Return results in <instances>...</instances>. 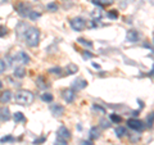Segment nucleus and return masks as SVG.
Instances as JSON below:
<instances>
[{
    "label": "nucleus",
    "mask_w": 154,
    "mask_h": 145,
    "mask_svg": "<svg viewBox=\"0 0 154 145\" xmlns=\"http://www.w3.org/2000/svg\"><path fill=\"white\" fill-rule=\"evenodd\" d=\"M99 136H100V130L98 127H91L89 132V137L91 140H96V139H99Z\"/></svg>",
    "instance_id": "14"
},
{
    "label": "nucleus",
    "mask_w": 154,
    "mask_h": 145,
    "mask_svg": "<svg viewBox=\"0 0 154 145\" xmlns=\"http://www.w3.org/2000/svg\"><path fill=\"white\" fill-rule=\"evenodd\" d=\"M55 145H67V141L63 139H59V137H57L55 139Z\"/></svg>",
    "instance_id": "34"
},
{
    "label": "nucleus",
    "mask_w": 154,
    "mask_h": 145,
    "mask_svg": "<svg viewBox=\"0 0 154 145\" xmlns=\"http://www.w3.org/2000/svg\"><path fill=\"white\" fill-rule=\"evenodd\" d=\"M71 27L73 28L75 31H82L86 28V21L81 17H76V18H72L71 19Z\"/></svg>",
    "instance_id": "3"
},
{
    "label": "nucleus",
    "mask_w": 154,
    "mask_h": 145,
    "mask_svg": "<svg viewBox=\"0 0 154 145\" xmlns=\"http://www.w3.org/2000/svg\"><path fill=\"white\" fill-rule=\"evenodd\" d=\"M50 110L55 117H60V116H63V113H64V108L62 107L60 104H53L50 107Z\"/></svg>",
    "instance_id": "10"
},
{
    "label": "nucleus",
    "mask_w": 154,
    "mask_h": 145,
    "mask_svg": "<svg viewBox=\"0 0 154 145\" xmlns=\"http://www.w3.org/2000/svg\"><path fill=\"white\" fill-rule=\"evenodd\" d=\"M108 17L112 18V19H116V18H118V13L116 12V11H110V12L108 13Z\"/></svg>",
    "instance_id": "32"
},
{
    "label": "nucleus",
    "mask_w": 154,
    "mask_h": 145,
    "mask_svg": "<svg viewBox=\"0 0 154 145\" xmlns=\"http://www.w3.org/2000/svg\"><path fill=\"white\" fill-rule=\"evenodd\" d=\"M13 136H4V137H2V139H0V143H8V141H13Z\"/></svg>",
    "instance_id": "31"
},
{
    "label": "nucleus",
    "mask_w": 154,
    "mask_h": 145,
    "mask_svg": "<svg viewBox=\"0 0 154 145\" xmlns=\"http://www.w3.org/2000/svg\"><path fill=\"white\" fill-rule=\"evenodd\" d=\"M93 66H94V68H98V69L100 68V66H99V64H96V63H94Z\"/></svg>",
    "instance_id": "40"
},
{
    "label": "nucleus",
    "mask_w": 154,
    "mask_h": 145,
    "mask_svg": "<svg viewBox=\"0 0 154 145\" xmlns=\"http://www.w3.org/2000/svg\"><path fill=\"white\" fill-rule=\"evenodd\" d=\"M48 72L51 73V75H59L60 72H62V68H60V67H54V68H50Z\"/></svg>",
    "instance_id": "26"
},
{
    "label": "nucleus",
    "mask_w": 154,
    "mask_h": 145,
    "mask_svg": "<svg viewBox=\"0 0 154 145\" xmlns=\"http://www.w3.org/2000/svg\"><path fill=\"white\" fill-rule=\"evenodd\" d=\"M100 4H112L114 0H99Z\"/></svg>",
    "instance_id": "39"
},
{
    "label": "nucleus",
    "mask_w": 154,
    "mask_h": 145,
    "mask_svg": "<svg viewBox=\"0 0 154 145\" xmlns=\"http://www.w3.org/2000/svg\"><path fill=\"white\" fill-rule=\"evenodd\" d=\"M7 27L5 26H0V37H3V36H5L7 35Z\"/></svg>",
    "instance_id": "33"
},
{
    "label": "nucleus",
    "mask_w": 154,
    "mask_h": 145,
    "mask_svg": "<svg viewBox=\"0 0 154 145\" xmlns=\"http://www.w3.org/2000/svg\"><path fill=\"white\" fill-rule=\"evenodd\" d=\"M116 135H117V137H122V136H125V135H127V130H126V127L118 126L117 128H116Z\"/></svg>",
    "instance_id": "17"
},
{
    "label": "nucleus",
    "mask_w": 154,
    "mask_h": 145,
    "mask_svg": "<svg viewBox=\"0 0 154 145\" xmlns=\"http://www.w3.org/2000/svg\"><path fill=\"white\" fill-rule=\"evenodd\" d=\"M23 28H25V30H27V26H26V23H21V25H18V27H17V33H18V35L19 36H21L22 35V33H26V31H23Z\"/></svg>",
    "instance_id": "22"
},
{
    "label": "nucleus",
    "mask_w": 154,
    "mask_h": 145,
    "mask_svg": "<svg viewBox=\"0 0 154 145\" xmlns=\"http://www.w3.org/2000/svg\"><path fill=\"white\" fill-rule=\"evenodd\" d=\"M44 141H45V137H40V139L35 140V141H33V144H35V145H37V144H42Z\"/></svg>",
    "instance_id": "37"
},
{
    "label": "nucleus",
    "mask_w": 154,
    "mask_h": 145,
    "mask_svg": "<svg viewBox=\"0 0 154 145\" xmlns=\"http://www.w3.org/2000/svg\"><path fill=\"white\" fill-rule=\"evenodd\" d=\"M93 112L99 113V114H105V109L103 107H100V105H98V104H94L93 105Z\"/></svg>",
    "instance_id": "20"
},
{
    "label": "nucleus",
    "mask_w": 154,
    "mask_h": 145,
    "mask_svg": "<svg viewBox=\"0 0 154 145\" xmlns=\"http://www.w3.org/2000/svg\"><path fill=\"white\" fill-rule=\"evenodd\" d=\"M36 84H37V86H38L40 89H45V88H46V84L44 82V79H42V77H37Z\"/></svg>",
    "instance_id": "25"
},
{
    "label": "nucleus",
    "mask_w": 154,
    "mask_h": 145,
    "mask_svg": "<svg viewBox=\"0 0 154 145\" xmlns=\"http://www.w3.org/2000/svg\"><path fill=\"white\" fill-rule=\"evenodd\" d=\"M14 76L18 77V79H23V77L26 76V69H25V67H17V68L14 69Z\"/></svg>",
    "instance_id": "15"
},
{
    "label": "nucleus",
    "mask_w": 154,
    "mask_h": 145,
    "mask_svg": "<svg viewBox=\"0 0 154 145\" xmlns=\"http://www.w3.org/2000/svg\"><path fill=\"white\" fill-rule=\"evenodd\" d=\"M75 98H76V94L72 89H67L63 91V99L67 101V103H72V101L75 100Z\"/></svg>",
    "instance_id": "11"
},
{
    "label": "nucleus",
    "mask_w": 154,
    "mask_h": 145,
    "mask_svg": "<svg viewBox=\"0 0 154 145\" xmlns=\"http://www.w3.org/2000/svg\"><path fill=\"white\" fill-rule=\"evenodd\" d=\"M41 99L44 101H46V103H51L53 101V95L50 93H45V94L41 95Z\"/></svg>",
    "instance_id": "23"
},
{
    "label": "nucleus",
    "mask_w": 154,
    "mask_h": 145,
    "mask_svg": "<svg viewBox=\"0 0 154 145\" xmlns=\"http://www.w3.org/2000/svg\"><path fill=\"white\" fill-rule=\"evenodd\" d=\"M25 39L28 46L36 48L38 45V41H40V31L36 27H28L25 33Z\"/></svg>",
    "instance_id": "2"
},
{
    "label": "nucleus",
    "mask_w": 154,
    "mask_h": 145,
    "mask_svg": "<svg viewBox=\"0 0 154 145\" xmlns=\"http://www.w3.org/2000/svg\"><path fill=\"white\" fill-rule=\"evenodd\" d=\"M77 42H80L81 45H84V46H86V48H89V49H91V48H93V42L89 41V40H86V39H84V37H80L79 40H77Z\"/></svg>",
    "instance_id": "18"
},
{
    "label": "nucleus",
    "mask_w": 154,
    "mask_h": 145,
    "mask_svg": "<svg viewBox=\"0 0 154 145\" xmlns=\"http://www.w3.org/2000/svg\"><path fill=\"white\" fill-rule=\"evenodd\" d=\"M57 137L63 139V140H66V141H68V140L71 139V131L66 126H60L59 128H58V131H57Z\"/></svg>",
    "instance_id": "7"
},
{
    "label": "nucleus",
    "mask_w": 154,
    "mask_h": 145,
    "mask_svg": "<svg viewBox=\"0 0 154 145\" xmlns=\"http://www.w3.org/2000/svg\"><path fill=\"white\" fill-rule=\"evenodd\" d=\"M28 17H30L32 21H36V19H38L40 18V13H37V12H33V11H31V13L28 14Z\"/></svg>",
    "instance_id": "27"
},
{
    "label": "nucleus",
    "mask_w": 154,
    "mask_h": 145,
    "mask_svg": "<svg viewBox=\"0 0 154 145\" xmlns=\"http://www.w3.org/2000/svg\"><path fill=\"white\" fill-rule=\"evenodd\" d=\"M13 119H14V122H23L26 118H25V116H23L21 112H16L13 114Z\"/></svg>",
    "instance_id": "19"
},
{
    "label": "nucleus",
    "mask_w": 154,
    "mask_h": 145,
    "mask_svg": "<svg viewBox=\"0 0 154 145\" xmlns=\"http://www.w3.org/2000/svg\"><path fill=\"white\" fill-rule=\"evenodd\" d=\"M46 8L49 9L50 12H57V11H58V5H57L55 3H49V4L46 5Z\"/></svg>",
    "instance_id": "28"
},
{
    "label": "nucleus",
    "mask_w": 154,
    "mask_h": 145,
    "mask_svg": "<svg viewBox=\"0 0 154 145\" xmlns=\"http://www.w3.org/2000/svg\"><path fill=\"white\" fill-rule=\"evenodd\" d=\"M77 71H79V67H77L76 64H73V63H69L66 68L67 75H75V73H77Z\"/></svg>",
    "instance_id": "16"
},
{
    "label": "nucleus",
    "mask_w": 154,
    "mask_h": 145,
    "mask_svg": "<svg viewBox=\"0 0 154 145\" xmlns=\"http://www.w3.org/2000/svg\"><path fill=\"white\" fill-rule=\"evenodd\" d=\"M30 60H31L30 57L25 51H18L13 58L14 63H19V64H27V63H30Z\"/></svg>",
    "instance_id": "4"
},
{
    "label": "nucleus",
    "mask_w": 154,
    "mask_h": 145,
    "mask_svg": "<svg viewBox=\"0 0 154 145\" xmlns=\"http://www.w3.org/2000/svg\"><path fill=\"white\" fill-rule=\"evenodd\" d=\"M81 145H94V143L91 140H84V141H81Z\"/></svg>",
    "instance_id": "38"
},
{
    "label": "nucleus",
    "mask_w": 154,
    "mask_h": 145,
    "mask_svg": "<svg viewBox=\"0 0 154 145\" xmlns=\"http://www.w3.org/2000/svg\"><path fill=\"white\" fill-rule=\"evenodd\" d=\"M139 39H140V35H139L137 31L135 30H128L126 33V40L128 42H137Z\"/></svg>",
    "instance_id": "9"
},
{
    "label": "nucleus",
    "mask_w": 154,
    "mask_h": 145,
    "mask_svg": "<svg viewBox=\"0 0 154 145\" xmlns=\"http://www.w3.org/2000/svg\"><path fill=\"white\" fill-rule=\"evenodd\" d=\"M100 126H102L103 128H108V127L110 126V122H109L108 119L103 118V119H100Z\"/></svg>",
    "instance_id": "30"
},
{
    "label": "nucleus",
    "mask_w": 154,
    "mask_h": 145,
    "mask_svg": "<svg viewBox=\"0 0 154 145\" xmlns=\"http://www.w3.org/2000/svg\"><path fill=\"white\" fill-rule=\"evenodd\" d=\"M86 86H88V81L84 79H77L72 82V90L73 91H80V90L85 89Z\"/></svg>",
    "instance_id": "8"
},
{
    "label": "nucleus",
    "mask_w": 154,
    "mask_h": 145,
    "mask_svg": "<svg viewBox=\"0 0 154 145\" xmlns=\"http://www.w3.org/2000/svg\"><path fill=\"white\" fill-rule=\"evenodd\" d=\"M153 40H154V35H153Z\"/></svg>",
    "instance_id": "42"
},
{
    "label": "nucleus",
    "mask_w": 154,
    "mask_h": 145,
    "mask_svg": "<svg viewBox=\"0 0 154 145\" xmlns=\"http://www.w3.org/2000/svg\"><path fill=\"white\" fill-rule=\"evenodd\" d=\"M82 57H84V59H91V58H93V54H91L90 51H84L82 53Z\"/></svg>",
    "instance_id": "35"
},
{
    "label": "nucleus",
    "mask_w": 154,
    "mask_h": 145,
    "mask_svg": "<svg viewBox=\"0 0 154 145\" xmlns=\"http://www.w3.org/2000/svg\"><path fill=\"white\" fill-rule=\"evenodd\" d=\"M127 125H128L130 128L135 130V131H143L144 127H145V126H144V123H143V121L137 119V118H131V119H128V121H127Z\"/></svg>",
    "instance_id": "5"
},
{
    "label": "nucleus",
    "mask_w": 154,
    "mask_h": 145,
    "mask_svg": "<svg viewBox=\"0 0 154 145\" xmlns=\"http://www.w3.org/2000/svg\"><path fill=\"white\" fill-rule=\"evenodd\" d=\"M146 123H148V126H149V127H153V125H154V112H152L148 116Z\"/></svg>",
    "instance_id": "24"
},
{
    "label": "nucleus",
    "mask_w": 154,
    "mask_h": 145,
    "mask_svg": "<svg viewBox=\"0 0 154 145\" xmlns=\"http://www.w3.org/2000/svg\"><path fill=\"white\" fill-rule=\"evenodd\" d=\"M93 17L95 18V19H100L103 17V11L102 9H98V11H95L94 13H93Z\"/></svg>",
    "instance_id": "29"
},
{
    "label": "nucleus",
    "mask_w": 154,
    "mask_h": 145,
    "mask_svg": "<svg viewBox=\"0 0 154 145\" xmlns=\"http://www.w3.org/2000/svg\"><path fill=\"white\" fill-rule=\"evenodd\" d=\"M2 86H3V84H2V81H0V89H2Z\"/></svg>",
    "instance_id": "41"
},
{
    "label": "nucleus",
    "mask_w": 154,
    "mask_h": 145,
    "mask_svg": "<svg viewBox=\"0 0 154 145\" xmlns=\"http://www.w3.org/2000/svg\"><path fill=\"white\" fill-rule=\"evenodd\" d=\"M109 118H110V121H112V122H114V123H119V122L122 121V117H121V116H118V114H116V113L110 114V116H109Z\"/></svg>",
    "instance_id": "21"
},
{
    "label": "nucleus",
    "mask_w": 154,
    "mask_h": 145,
    "mask_svg": "<svg viewBox=\"0 0 154 145\" xmlns=\"http://www.w3.org/2000/svg\"><path fill=\"white\" fill-rule=\"evenodd\" d=\"M11 119V112L7 107H2L0 108V121H9Z\"/></svg>",
    "instance_id": "13"
},
{
    "label": "nucleus",
    "mask_w": 154,
    "mask_h": 145,
    "mask_svg": "<svg viewBox=\"0 0 154 145\" xmlns=\"http://www.w3.org/2000/svg\"><path fill=\"white\" fill-rule=\"evenodd\" d=\"M33 99H35V96L28 90H19L14 94V101L19 105H30L32 104Z\"/></svg>",
    "instance_id": "1"
},
{
    "label": "nucleus",
    "mask_w": 154,
    "mask_h": 145,
    "mask_svg": "<svg viewBox=\"0 0 154 145\" xmlns=\"http://www.w3.org/2000/svg\"><path fill=\"white\" fill-rule=\"evenodd\" d=\"M5 68H7V66H5V63L0 59V73H3L4 71H5Z\"/></svg>",
    "instance_id": "36"
},
{
    "label": "nucleus",
    "mask_w": 154,
    "mask_h": 145,
    "mask_svg": "<svg viewBox=\"0 0 154 145\" xmlns=\"http://www.w3.org/2000/svg\"><path fill=\"white\" fill-rule=\"evenodd\" d=\"M11 99H12V91L11 90H5V91H3V93L0 94V103L2 104L9 103Z\"/></svg>",
    "instance_id": "12"
},
{
    "label": "nucleus",
    "mask_w": 154,
    "mask_h": 145,
    "mask_svg": "<svg viewBox=\"0 0 154 145\" xmlns=\"http://www.w3.org/2000/svg\"><path fill=\"white\" fill-rule=\"evenodd\" d=\"M17 12L21 17H28V14L31 13V7L27 3H19L17 5Z\"/></svg>",
    "instance_id": "6"
}]
</instances>
